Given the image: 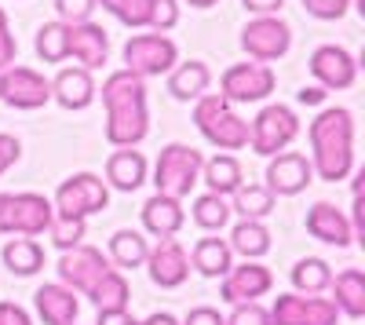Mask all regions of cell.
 Returning a JSON list of instances; mask_svg holds the SVG:
<instances>
[{
  "label": "cell",
  "mask_w": 365,
  "mask_h": 325,
  "mask_svg": "<svg viewBox=\"0 0 365 325\" xmlns=\"http://www.w3.org/2000/svg\"><path fill=\"white\" fill-rule=\"evenodd\" d=\"M103 106H106V143L117 150H135L150 135V110H146V81L132 70H113L103 81Z\"/></svg>",
  "instance_id": "cell-1"
},
{
  "label": "cell",
  "mask_w": 365,
  "mask_h": 325,
  "mask_svg": "<svg viewBox=\"0 0 365 325\" xmlns=\"http://www.w3.org/2000/svg\"><path fill=\"white\" fill-rule=\"evenodd\" d=\"M311 168L325 183H344L354 172V113L347 106H325L311 128Z\"/></svg>",
  "instance_id": "cell-2"
},
{
  "label": "cell",
  "mask_w": 365,
  "mask_h": 325,
  "mask_svg": "<svg viewBox=\"0 0 365 325\" xmlns=\"http://www.w3.org/2000/svg\"><path fill=\"white\" fill-rule=\"evenodd\" d=\"M194 125L216 150H245L249 146V121H241L234 103L220 92H205L194 99Z\"/></svg>",
  "instance_id": "cell-3"
},
{
  "label": "cell",
  "mask_w": 365,
  "mask_h": 325,
  "mask_svg": "<svg viewBox=\"0 0 365 325\" xmlns=\"http://www.w3.org/2000/svg\"><path fill=\"white\" fill-rule=\"evenodd\" d=\"M201 165H205V154L194 150L187 143H168L165 150L158 154L154 161V187L158 194L165 197H190V190L201 183Z\"/></svg>",
  "instance_id": "cell-4"
},
{
  "label": "cell",
  "mask_w": 365,
  "mask_h": 325,
  "mask_svg": "<svg viewBox=\"0 0 365 325\" xmlns=\"http://www.w3.org/2000/svg\"><path fill=\"white\" fill-rule=\"evenodd\" d=\"M51 205H55V216L88 220V216L110 209V187L99 180L96 172H73L70 180L58 183Z\"/></svg>",
  "instance_id": "cell-5"
},
{
  "label": "cell",
  "mask_w": 365,
  "mask_h": 325,
  "mask_svg": "<svg viewBox=\"0 0 365 325\" xmlns=\"http://www.w3.org/2000/svg\"><path fill=\"white\" fill-rule=\"evenodd\" d=\"M299 135V117L292 106L285 103H270L263 106L256 117H252V125H249V146L259 154V158H274V154H282L289 150V143Z\"/></svg>",
  "instance_id": "cell-6"
},
{
  "label": "cell",
  "mask_w": 365,
  "mask_h": 325,
  "mask_svg": "<svg viewBox=\"0 0 365 325\" xmlns=\"http://www.w3.org/2000/svg\"><path fill=\"white\" fill-rule=\"evenodd\" d=\"M292 48V26L282 15H252L241 29V51L252 63H278L282 55H289Z\"/></svg>",
  "instance_id": "cell-7"
},
{
  "label": "cell",
  "mask_w": 365,
  "mask_h": 325,
  "mask_svg": "<svg viewBox=\"0 0 365 325\" xmlns=\"http://www.w3.org/2000/svg\"><path fill=\"white\" fill-rule=\"evenodd\" d=\"M125 70H132L135 77H161V73H168L175 63H179V48H175V41L168 37V33H135V37H128V44H125Z\"/></svg>",
  "instance_id": "cell-8"
},
{
  "label": "cell",
  "mask_w": 365,
  "mask_h": 325,
  "mask_svg": "<svg viewBox=\"0 0 365 325\" xmlns=\"http://www.w3.org/2000/svg\"><path fill=\"white\" fill-rule=\"evenodd\" d=\"M274 88H278V77L267 63H234L220 77V96L227 103H263Z\"/></svg>",
  "instance_id": "cell-9"
},
{
  "label": "cell",
  "mask_w": 365,
  "mask_h": 325,
  "mask_svg": "<svg viewBox=\"0 0 365 325\" xmlns=\"http://www.w3.org/2000/svg\"><path fill=\"white\" fill-rule=\"evenodd\" d=\"M270 325H340V311L329 296L278 292L270 307Z\"/></svg>",
  "instance_id": "cell-10"
},
{
  "label": "cell",
  "mask_w": 365,
  "mask_h": 325,
  "mask_svg": "<svg viewBox=\"0 0 365 325\" xmlns=\"http://www.w3.org/2000/svg\"><path fill=\"white\" fill-rule=\"evenodd\" d=\"M113 267V263L103 256V249H96V245H77V249H70V252H63L58 256V282H63L66 289H73L77 296H88L91 289L99 285V278L106 274Z\"/></svg>",
  "instance_id": "cell-11"
},
{
  "label": "cell",
  "mask_w": 365,
  "mask_h": 325,
  "mask_svg": "<svg viewBox=\"0 0 365 325\" xmlns=\"http://www.w3.org/2000/svg\"><path fill=\"white\" fill-rule=\"evenodd\" d=\"M0 99L11 110H41L51 103V81L29 66L0 70Z\"/></svg>",
  "instance_id": "cell-12"
},
{
  "label": "cell",
  "mask_w": 365,
  "mask_h": 325,
  "mask_svg": "<svg viewBox=\"0 0 365 325\" xmlns=\"http://www.w3.org/2000/svg\"><path fill=\"white\" fill-rule=\"evenodd\" d=\"M274 289V274L270 267H263L259 259H245V263H234V267L220 278V296L223 304H252L259 296Z\"/></svg>",
  "instance_id": "cell-13"
},
{
  "label": "cell",
  "mask_w": 365,
  "mask_h": 325,
  "mask_svg": "<svg viewBox=\"0 0 365 325\" xmlns=\"http://www.w3.org/2000/svg\"><path fill=\"white\" fill-rule=\"evenodd\" d=\"M143 267H146L150 282H154L158 289H179L190 278V252L175 238H161L158 245H150Z\"/></svg>",
  "instance_id": "cell-14"
},
{
  "label": "cell",
  "mask_w": 365,
  "mask_h": 325,
  "mask_svg": "<svg viewBox=\"0 0 365 325\" xmlns=\"http://www.w3.org/2000/svg\"><path fill=\"white\" fill-rule=\"evenodd\" d=\"M311 180H314V168H311V161L303 158L299 150H282V154H274L270 158V165H267V190L274 194V197H296V194H303L311 187Z\"/></svg>",
  "instance_id": "cell-15"
},
{
  "label": "cell",
  "mask_w": 365,
  "mask_h": 325,
  "mask_svg": "<svg viewBox=\"0 0 365 325\" xmlns=\"http://www.w3.org/2000/svg\"><path fill=\"white\" fill-rule=\"evenodd\" d=\"M311 73H314L318 88H325V92H344V88H351L358 81V63L347 48L322 44L311 55Z\"/></svg>",
  "instance_id": "cell-16"
},
{
  "label": "cell",
  "mask_w": 365,
  "mask_h": 325,
  "mask_svg": "<svg viewBox=\"0 0 365 325\" xmlns=\"http://www.w3.org/2000/svg\"><path fill=\"white\" fill-rule=\"evenodd\" d=\"M51 220H55L51 197H44L37 190L11 194V234H19V238H41V234H48Z\"/></svg>",
  "instance_id": "cell-17"
},
{
  "label": "cell",
  "mask_w": 365,
  "mask_h": 325,
  "mask_svg": "<svg viewBox=\"0 0 365 325\" xmlns=\"http://www.w3.org/2000/svg\"><path fill=\"white\" fill-rule=\"evenodd\" d=\"M307 234L332 249H347L354 242V230L344 209H336L332 201H314L307 209Z\"/></svg>",
  "instance_id": "cell-18"
},
{
  "label": "cell",
  "mask_w": 365,
  "mask_h": 325,
  "mask_svg": "<svg viewBox=\"0 0 365 325\" xmlns=\"http://www.w3.org/2000/svg\"><path fill=\"white\" fill-rule=\"evenodd\" d=\"M66 55H73L77 66H84V70H103L106 55H110V33L99 22H77V26H70Z\"/></svg>",
  "instance_id": "cell-19"
},
{
  "label": "cell",
  "mask_w": 365,
  "mask_h": 325,
  "mask_svg": "<svg viewBox=\"0 0 365 325\" xmlns=\"http://www.w3.org/2000/svg\"><path fill=\"white\" fill-rule=\"evenodd\" d=\"M34 307H37V318H41L44 325H73L77 314H81L77 292L66 289L63 282H44V285L34 292Z\"/></svg>",
  "instance_id": "cell-20"
},
{
  "label": "cell",
  "mask_w": 365,
  "mask_h": 325,
  "mask_svg": "<svg viewBox=\"0 0 365 325\" xmlns=\"http://www.w3.org/2000/svg\"><path fill=\"white\" fill-rule=\"evenodd\" d=\"M96 96H99V88L91 81V70H84V66H66L51 81V99L63 110H88L96 103Z\"/></svg>",
  "instance_id": "cell-21"
},
{
  "label": "cell",
  "mask_w": 365,
  "mask_h": 325,
  "mask_svg": "<svg viewBox=\"0 0 365 325\" xmlns=\"http://www.w3.org/2000/svg\"><path fill=\"white\" fill-rule=\"evenodd\" d=\"M143 230L150 234V238H175V234L182 230V223H187V209H182V201L175 197H165V194H154L143 201Z\"/></svg>",
  "instance_id": "cell-22"
},
{
  "label": "cell",
  "mask_w": 365,
  "mask_h": 325,
  "mask_svg": "<svg viewBox=\"0 0 365 325\" xmlns=\"http://www.w3.org/2000/svg\"><path fill=\"white\" fill-rule=\"evenodd\" d=\"M103 183L120 190V194L139 190L146 183V158L139 150H132V146H128V150H113L110 161H106V180Z\"/></svg>",
  "instance_id": "cell-23"
},
{
  "label": "cell",
  "mask_w": 365,
  "mask_h": 325,
  "mask_svg": "<svg viewBox=\"0 0 365 325\" xmlns=\"http://www.w3.org/2000/svg\"><path fill=\"white\" fill-rule=\"evenodd\" d=\"M212 84V70L201 63V58H190V63H175L168 70V96L179 103H194L208 92Z\"/></svg>",
  "instance_id": "cell-24"
},
{
  "label": "cell",
  "mask_w": 365,
  "mask_h": 325,
  "mask_svg": "<svg viewBox=\"0 0 365 325\" xmlns=\"http://www.w3.org/2000/svg\"><path fill=\"white\" fill-rule=\"evenodd\" d=\"M332 304H336L340 318H365V274L358 267H347L340 274H332Z\"/></svg>",
  "instance_id": "cell-25"
},
{
  "label": "cell",
  "mask_w": 365,
  "mask_h": 325,
  "mask_svg": "<svg viewBox=\"0 0 365 325\" xmlns=\"http://www.w3.org/2000/svg\"><path fill=\"white\" fill-rule=\"evenodd\" d=\"M201 183L208 187V194L230 197L237 187H245V172H241V161L234 154H216V158H205Z\"/></svg>",
  "instance_id": "cell-26"
},
{
  "label": "cell",
  "mask_w": 365,
  "mask_h": 325,
  "mask_svg": "<svg viewBox=\"0 0 365 325\" xmlns=\"http://www.w3.org/2000/svg\"><path fill=\"white\" fill-rule=\"evenodd\" d=\"M146 252H150V242L143 238V230H113V238H110V249H106V259L113 263L117 271H135L146 263Z\"/></svg>",
  "instance_id": "cell-27"
},
{
  "label": "cell",
  "mask_w": 365,
  "mask_h": 325,
  "mask_svg": "<svg viewBox=\"0 0 365 325\" xmlns=\"http://www.w3.org/2000/svg\"><path fill=\"white\" fill-rule=\"evenodd\" d=\"M230 252L241 259H263L270 252V230L263 220H237L230 238H227Z\"/></svg>",
  "instance_id": "cell-28"
},
{
  "label": "cell",
  "mask_w": 365,
  "mask_h": 325,
  "mask_svg": "<svg viewBox=\"0 0 365 325\" xmlns=\"http://www.w3.org/2000/svg\"><path fill=\"white\" fill-rule=\"evenodd\" d=\"M190 267L201 278H223L234 267V252H230L227 238H201L190 252Z\"/></svg>",
  "instance_id": "cell-29"
},
{
  "label": "cell",
  "mask_w": 365,
  "mask_h": 325,
  "mask_svg": "<svg viewBox=\"0 0 365 325\" xmlns=\"http://www.w3.org/2000/svg\"><path fill=\"white\" fill-rule=\"evenodd\" d=\"M0 259L15 278H34L44 271V249L34 238H11L4 249H0Z\"/></svg>",
  "instance_id": "cell-30"
},
{
  "label": "cell",
  "mask_w": 365,
  "mask_h": 325,
  "mask_svg": "<svg viewBox=\"0 0 365 325\" xmlns=\"http://www.w3.org/2000/svg\"><path fill=\"white\" fill-rule=\"evenodd\" d=\"M88 300L96 304V311H128V304H132V285H128L125 271L110 267V271L99 278V285L88 292Z\"/></svg>",
  "instance_id": "cell-31"
},
{
  "label": "cell",
  "mask_w": 365,
  "mask_h": 325,
  "mask_svg": "<svg viewBox=\"0 0 365 325\" xmlns=\"http://www.w3.org/2000/svg\"><path fill=\"white\" fill-rule=\"evenodd\" d=\"M289 278H292V289L299 292V296H322V292L329 289V282H332V267L318 256H303V259L292 263Z\"/></svg>",
  "instance_id": "cell-32"
},
{
  "label": "cell",
  "mask_w": 365,
  "mask_h": 325,
  "mask_svg": "<svg viewBox=\"0 0 365 325\" xmlns=\"http://www.w3.org/2000/svg\"><path fill=\"white\" fill-rule=\"evenodd\" d=\"M274 197L263 183H249V187H237L234 194H230V212H237L241 220H267L270 212H274Z\"/></svg>",
  "instance_id": "cell-33"
},
{
  "label": "cell",
  "mask_w": 365,
  "mask_h": 325,
  "mask_svg": "<svg viewBox=\"0 0 365 325\" xmlns=\"http://www.w3.org/2000/svg\"><path fill=\"white\" fill-rule=\"evenodd\" d=\"M190 216H194V223H197L201 230L216 234V230H223V227L230 223V205H227V197H220V194H201V197H194V205H190Z\"/></svg>",
  "instance_id": "cell-34"
},
{
  "label": "cell",
  "mask_w": 365,
  "mask_h": 325,
  "mask_svg": "<svg viewBox=\"0 0 365 325\" xmlns=\"http://www.w3.org/2000/svg\"><path fill=\"white\" fill-rule=\"evenodd\" d=\"M66 41H70V26L66 22H44L41 29H37V41H34V48H37V55L44 58V63H66Z\"/></svg>",
  "instance_id": "cell-35"
},
{
  "label": "cell",
  "mask_w": 365,
  "mask_h": 325,
  "mask_svg": "<svg viewBox=\"0 0 365 325\" xmlns=\"http://www.w3.org/2000/svg\"><path fill=\"white\" fill-rule=\"evenodd\" d=\"M84 230H88V220H70V216H55L51 227H48V238L58 252H70L77 245H84Z\"/></svg>",
  "instance_id": "cell-36"
},
{
  "label": "cell",
  "mask_w": 365,
  "mask_h": 325,
  "mask_svg": "<svg viewBox=\"0 0 365 325\" xmlns=\"http://www.w3.org/2000/svg\"><path fill=\"white\" fill-rule=\"evenodd\" d=\"M150 11H154V0H120L113 19L125 22L128 29H150Z\"/></svg>",
  "instance_id": "cell-37"
},
{
  "label": "cell",
  "mask_w": 365,
  "mask_h": 325,
  "mask_svg": "<svg viewBox=\"0 0 365 325\" xmlns=\"http://www.w3.org/2000/svg\"><path fill=\"white\" fill-rule=\"evenodd\" d=\"M96 0H55V11H58V22L66 26H77V22H91L96 15Z\"/></svg>",
  "instance_id": "cell-38"
},
{
  "label": "cell",
  "mask_w": 365,
  "mask_h": 325,
  "mask_svg": "<svg viewBox=\"0 0 365 325\" xmlns=\"http://www.w3.org/2000/svg\"><path fill=\"white\" fill-rule=\"evenodd\" d=\"M354 0H303V11L311 19H322V22H336L351 11Z\"/></svg>",
  "instance_id": "cell-39"
},
{
  "label": "cell",
  "mask_w": 365,
  "mask_h": 325,
  "mask_svg": "<svg viewBox=\"0 0 365 325\" xmlns=\"http://www.w3.org/2000/svg\"><path fill=\"white\" fill-rule=\"evenodd\" d=\"M179 26V0H154V11H150V29L154 33H168Z\"/></svg>",
  "instance_id": "cell-40"
},
{
  "label": "cell",
  "mask_w": 365,
  "mask_h": 325,
  "mask_svg": "<svg viewBox=\"0 0 365 325\" xmlns=\"http://www.w3.org/2000/svg\"><path fill=\"white\" fill-rule=\"evenodd\" d=\"M227 325H270V311H267L259 300H252V304H234Z\"/></svg>",
  "instance_id": "cell-41"
},
{
  "label": "cell",
  "mask_w": 365,
  "mask_h": 325,
  "mask_svg": "<svg viewBox=\"0 0 365 325\" xmlns=\"http://www.w3.org/2000/svg\"><path fill=\"white\" fill-rule=\"evenodd\" d=\"M15 55H19V41L11 33V22H8V11L0 8V70L15 66Z\"/></svg>",
  "instance_id": "cell-42"
},
{
  "label": "cell",
  "mask_w": 365,
  "mask_h": 325,
  "mask_svg": "<svg viewBox=\"0 0 365 325\" xmlns=\"http://www.w3.org/2000/svg\"><path fill=\"white\" fill-rule=\"evenodd\" d=\"M19 158H22V143L8 132H0V175H4L8 168H15Z\"/></svg>",
  "instance_id": "cell-43"
},
{
  "label": "cell",
  "mask_w": 365,
  "mask_h": 325,
  "mask_svg": "<svg viewBox=\"0 0 365 325\" xmlns=\"http://www.w3.org/2000/svg\"><path fill=\"white\" fill-rule=\"evenodd\" d=\"M0 325H34L26 307L11 304V300H0Z\"/></svg>",
  "instance_id": "cell-44"
},
{
  "label": "cell",
  "mask_w": 365,
  "mask_h": 325,
  "mask_svg": "<svg viewBox=\"0 0 365 325\" xmlns=\"http://www.w3.org/2000/svg\"><path fill=\"white\" fill-rule=\"evenodd\" d=\"M179 325H227V318H223L216 307H194Z\"/></svg>",
  "instance_id": "cell-45"
},
{
  "label": "cell",
  "mask_w": 365,
  "mask_h": 325,
  "mask_svg": "<svg viewBox=\"0 0 365 325\" xmlns=\"http://www.w3.org/2000/svg\"><path fill=\"white\" fill-rule=\"evenodd\" d=\"M285 0H241V8L252 11V15H278Z\"/></svg>",
  "instance_id": "cell-46"
},
{
  "label": "cell",
  "mask_w": 365,
  "mask_h": 325,
  "mask_svg": "<svg viewBox=\"0 0 365 325\" xmlns=\"http://www.w3.org/2000/svg\"><path fill=\"white\" fill-rule=\"evenodd\" d=\"M325 88H318V84H311V88H299V92H296V99L303 103V106H322L325 103Z\"/></svg>",
  "instance_id": "cell-47"
},
{
  "label": "cell",
  "mask_w": 365,
  "mask_h": 325,
  "mask_svg": "<svg viewBox=\"0 0 365 325\" xmlns=\"http://www.w3.org/2000/svg\"><path fill=\"white\" fill-rule=\"evenodd\" d=\"M0 234H11V194H0Z\"/></svg>",
  "instance_id": "cell-48"
},
{
  "label": "cell",
  "mask_w": 365,
  "mask_h": 325,
  "mask_svg": "<svg viewBox=\"0 0 365 325\" xmlns=\"http://www.w3.org/2000/svg\"><path fill=\"white\" fill-rule=\"evenodd\" d=\"M128 321V311H99L96 325H125Z\"/></svg>",
  "instance_id": "cell-49"
},
{
  "label": "cell",
  "mask_w": 365,
  "mask_h": 325,
  "mask_svg": "<svg viewBox=\"0 0 365 325\" xmlns=\"http://www.w3.org/2000/svg\"><path fill=\"white\" fill-rule=\"evenodd\" d=\"M143 325H179V318H175V314H168V311H154Z\"/></svg>",
  "instance_id": "cell-50"
},
{
  "label": "cell",
  "mask_w": 365,
  "mask_h": 325,
  "mask_svg": "<svg viewBox=\"0 0 365 325\" xmlns=\"http://www.w3.org/2000/svg\"><path fill=\"white\" fill-rule=\"evenodd\" d=\"M187 4H190V8H216L220 0H187Z\"/></svg>",
  "instance_id": "cell-51"
},
{
  "label": "cell",
  "mask_w": 365,
  "mask_h": 325,
  "mask_svg": "<svg viewBox=\"0 0 365 325\" xmlns=\"http://www.w3.org/2000/svg\"><path fill=\"white\" fill-rule=\"evenodd\" d=\"M96 4H103V8H106V11H110V15H113V11H117V8H120V0H96Z\"/></svg>",
  "instance_id": "cell-52"
},
{
  "label": "cell",
  "mask_w": 365,
  "mask_h": 325,
  "mask_svg": "<svg viewBox=\"0 0 365 325\" xmlns=\"http://www.w3.org/2000/svg\"><path fill=\"white\" fill-rule=\"evenodd\" d=\"M125 325H143V321H135V318H132V314H128V321H125Z\"/></svg>",
  "instance_id": "cell-53"
},
{
  "label": "cell",
  "mask_w": 365,
  "mask_h": 325,
  "mask_svg": "<svg viewBox=\"0 0 365 325\" xmlns=\"http://www.w3.org/2000/svg\"><path fill=\"white\" fill-rule=\"evenodd\" d=\"M73 325H77V321H73Z\"/></svg>",
  "instance_id": "cell-54"
}]
</instances>
